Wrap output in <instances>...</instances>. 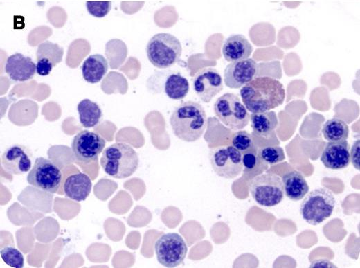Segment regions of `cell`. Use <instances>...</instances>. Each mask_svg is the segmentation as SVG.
<instances>
[{
  "label": "cell",
  "instance_id": "cell-1",
  "mask_svg": "<svg viewBox=\"0 0 360 268\" xmlns=\"http://www.w3.org/2000/svg\"><path fill=\"white\" fill-rule=\"evenodd\" d=\"M242 101L251 113L269 111L281 105L285 98L282 84L268 77H257L245 84L240 89Z\"/></svg>",
  "mask_w": 360,
  "mask_h": 268
},
{
  "label": "cell",
  "instance_id": "cell-2",
  "mask_svg": "<svg viewBox=\"0 0 360 268\" xmlns=\"http://www.w3.org/2000/svg\"><path fill=\"white\" fill-rule=\"evenodd\" d=\"M174 134L181 141L194 142L204 134L207 116L203 106L195 101H186L177 106L170 118Z\"/></svg>",
  "mask_w": 360,
  "mask_h": 268
},
{
  "label": "cell",
  "instance_id": "cell-3",
  "mask_svg": "<svg viewBox=\"0 0 360 268\" xmlns=\"http://www.w3.org/2000/svg\"><path fill=\"white\" fill-rule=\"evenodd\" d=\"M139 159L133 148L123 142L111 144L102 152L100 165L106 174L116 179L132 175L137 170Z\"/></svg>",
  "mask_w": 360,
  "mask_h": 268
},
{
  "label": "cell",
  "instance_id": "cell-4",
  "mask_svg": "<svg viewBox=\"0 0 360 268\" xmlns=\"http://www.w3.org/2000/svg\"><path fill=\"white\" fill-rule=\"evenodd\" d=\"M146 53L149 61L155 67L167 69L180 60L182 46L174 35L161 33L154 35L148 41Z\"/></svg>",
  "mask_w": 360,
  "mask_h": 268
},
{
  "label": "cell",
  "instance_id": "cell-5",
  "mask_svg": "<svg viewBox=\"0 0 360 268\" xmlns=\"http://www.w3.org/2000/svg\"><path fill=\"white\" fill-rule=\"evenodd\" d=\"M335 206L333 193L325 188L309 192L300 204V213L311 225H318L331 216Z\"/></svg>",
  "mask_w": 360,
  "mask_h": 268
},
{
  "label": "cell",
  "instance_id": "cell-6",
  "mask_svg": "<svg viewBox=\"0 0 360 268\" xmlns=\"http://www.w3.org/2000/svg\"><path fill=\"white\" fill-rule=\"evenodd\" d=\"M217 118L232 130H241L249 123L250 115L237 94L226 93L214 104Z\"/></svg>",
  "mask_w": 360,
  "mask_h": 268
},
{
  "label": "cell",
  "instance_id": "cell-7",
  "mask_svg": "<svg viewBox=\"0 0 360 268\" xmlns=\"http://www.w3.org/2000/svg\"><path fill=\"white\" fill-rule=\"evenodd\" d=\"M252 198L260 206L273 207L284 197L282 179L273 173H264L253 177L249 184Z\"/></svg>",
  "mask_w": 360,
  "mask_h": 268
},
{
  "label": "cell",
  "instance_id": "cell-8",
  "mask_svg": "<svg viewBox=\"0 0 360 268\" xmlns=\"http://www.w3.org/2000/svg\"><path fill=\"white\" fill-rule=\"evenodd\" d=\"M27 181L40 190L55 193L62 181V172L52 161L39 157L27 175Z\"/></svg>",
  "mask_w": 360,
  "mask_h": 268
},
{
  "label": "cell",
  "instance_id": "cell-9",
  "mask_svg": "<svg viewBox=\"0 0 360 268\" xmlns=\"http://www.w3.org/2000/svg\"><path fill=\"white\" fill-rule=\"evenodd\" d=\"M154 250L158 262L165 267H176L185 259L188 247L177 233L161 235L156 241Z\"/></svg>",
  "mask_w": 360,
  "mask_h": 268
},
{
  "label": "cell",
  "instance_id": "cell-10",
  "mask_svg": "<svg viewBox=\"0 0 360 268\" xmlns=\"http://www.w3.org/2000/svg\"><path fill=\"white\" fill-rule=\"evenodd\" d=\"M242 154L233 145L213 148L209 152V160L214 172L225 179H234L242 172Z\"/></svg>",
  "mask_w": 360,
  "mask_h": 268
},
{
  "label": "cell",
  "instance_id": "cell-11",
  "mask_svg": "<svg viewBox=\"0 0 360 268\" xmlns=\"http://www.w3.org/2000/svg\"><path fill=\"white\" fill-rule=\"evenodd\" d=\"M105 145V140L98 133L82 130L73 137L71 150L78 161L89 163L98 159Z\"/></svg>",
  "mask_w": 360,
  "mask_h": 268
},
{
  "label": "cell",
  "instance_id": "cell-12",
  "mask_svg": "<svg viewBox=\"0 0 360 268\" xmlns=\"http://www.w3.org/2000/svg\"><path fill=\"white\" fill-rule=\"evenodd\" d=\"M192 87L199 99L208 103L223 89V80L216 69L205 67L195 73Z\"/></svg>",
  "mask_w": 360,
  "mask_h": 268
},
{
  "label": "cell",
  "instance_id": "cell-13",
  "mask_svg": "<svg viewBox=\"0 0 360 268\" xmlns=\"http://www.w3.org/2000/svg\"><path fill=\"white\" fill-rule=\"evenodd\" d=\"M33 155L24 145L13 144L8 147L1 155V165L8 173L21 175L28 172L32 166Z\"/></svg>",
  "mask_w": 360,
  "mask_h": 268
},
{
  "label": "cell",
  "instance_id": "cell-14",
  "mask_svg": "<svg viewBox=\"0 0 360 268\" xmlns=\"http://www.w3.org/2000/svg\"><path fill=\"white\" fill-rule=\"evenodd\" d=\"M258 69V64L251 58L232 62L224 69V83L231 89H239L256 76Z\"/></svg>",
  "mask_w": 360,
  "mask_h": 268
},
{
  "label": "cell",
  "instance_id": "cell-15",
  "mask_svg": "<svg viewBox=\"0 0 360 268\" xmlns=\"http://www.w3.org/2000/svg\"><path fill=\"white\" fill-rule=\"evenodd\" d=\"M321 161L325 168L332 170H341L348 167L350 162V145L348 141H329L322 152Z\"/></svg>",
  "mask_w": 360,
  "mask_h": 268
},
{
  "label": "cell",
  "instance_id": "cell-16",
  "mask_svg": "<svg viewBox=\"0 0 360 268\" xmlns=\"http://www.w3.org/2000/svg\"><path fill=\"white\" fill-rule=\"evenodd\" d=\"M5 71L11 80L24 82L33 78L36 65L30 57L16 53L7 58Z\"/></svg>",
  "mask_w": 360,
  "mask_h": 268
},
{
  "label": "cell",
  "instance_id": "cell-17",
  "mask_svg": "<svg viewBox=\"0 0 360 268\" xmlns=\"http://www.w3.org/2000/svg\"><path fill=\"white\" fill-rule=\"evenodd\" d=\"M253 47L243 35H232L226 39L222 46V54L228 62L247 59L251 55Z\"/></svg>",
  "mask_w": 360,
  "mask_h": 268
},
{
  "label": "cell",
  "instance_id": "cell-18",
  "mask_svg": "<svg viewBox=\"0 0 360 268\" xmlns=\"http://www.w3.org/2000/svg\"><path fill=\"white\" fill-rule=\"evenodd\" d=\"M91 187L89 177L82 172L69 176L63 186L65 195L77 202L85 200L91 193Z\"/></svg>",
  "mask_w": 360,
  "mask_h": 268
},
{
  "label": "cell",
  "instance_id": "cell-19",
  "mask_svg": "<svg viewBox=\"0 0 360 268\" xmlns=\"http://www.w3.org/2000/svg\"><path fill=\"white\" fill-rule=\"evenodd\" d=\"M108 67V62L103 55H91L84 61L82 65L83 78L89 83H97L104 78Z\"/></svg>",
  "mask_w": 360,
  "mask_h": 268
},
{
  "label": "cell",
  "instance_id": "cell-20",
  "mask_svg": "<svg viewBox=\"0 0 360 268\" xmlns=\"http://www.w3.org/2000/svg\"><path fill=\"white\" fill-rule=\"evenodd\" d=\"M285 195L292 201H299L309 190V186L298 171H290L283 175L282 179Z\"/></svg>",
  "mask_w": 360,
  "mask_h": 268
},
{
  "label": "cell",
  "instance_id": "cell-21",
  "mask_svg": "<svg viewBox=\"0 0 360 268\" xmlns=\"http://www.w3.org/2000/svg\"><path fill=\"white\" fill-rule=\"evenodd\" d=\"M250 120L253 131L257 134L264 137L267 136L273 131L278 124L276 112L270 110L251 113Z\"/></svg>",
  "mask_w": 360,
  "mask_h": 268
},
{
  "label": "cell",
  "instance_id": "cell-22",
  "mask_svg": "<svg viewBox=\"0 0 360 268\" xmlns=\"http://www.w3.org/2000/svg\"><path fill=\"white\" fill-rule=\"evenodd\" d=\"M79 120L84 127L90 128L97 125L102 118V110L99 105L90 100L84 99L77 107Z\"/></svg>",
  "mask_w": 360,
  "mask_h": 268
},
{
  "label": "cell",
  "instance_id": "cell-23",
  "mask_svg": "<svg viewBox=\"0 0 360 268\" xmlns=\"http://www.w3.org/2000/svg\"><path fill=\"white\" fill-rule=\"evenodd\" d=\"M164 91L172 100H181L189 91V82L180 73H172L165 81Z\"/></svg>",
  "mask_w": 360,
  "mask_h": 268
},
{
  "label": "cell",
  "instance_id": "cell-24",
  "mask_svg": "<svg viewBox=\"0 0 360 268\" xmlns=\"http://www.w3.org/2000/svg\"><path fill=\"white\" fill-rule=\"evenodd\" d=\"M323 135L330 142L346 140L349 134V128L345 121L339 118L327 120L322 127Z\"/></svg>",
  "mask_w": 360,
  "mask_h": 268
},
{
  "label": "cell",
  "instance_id": "cell-25",
  "mask_svg": "<svg viewBox=\"0 0 360 268\" xmlns=\"http://www.w3.org/2000/svg\"><path fill=\"white\" fill-rule=\"evenodd\" d=\"M63 53V48L57 44L45 41L38 46L36 52L37 61L42 60L49 62L55 66L62 61Z\"/></svg>",
  "mask_w": 360,
  "mask_h": 268
},
{
  "label": "cell",
  "instance_id": "cell-26",
  "mask_svg": "<svg viewBox=\"0 0 360 268\" xmlns=\"http://www.w3.org/2000/svg\"><path fill=\"white\" fill-rule=\"evenodd\" d=\"M232 145L242 154L249 152H256L252 136L246 131L240 130L234 134Z\"/></svg>",
  "mask_w": 360,
  "mask_h": 268
},
{
  "label": "cell",
  "instance_id": "cell-27",
  "mask_svg": "<svg viewBox=\"0 0 360 268\" xmlns=\"http://www.w3.org/2000/svg\"><path fill=\"white\" fill-rule=\"evenodd\" d=\"M258 156L260 159L268 164H276L282 162L285 159L283 149L276 145L264 146L260 148Z\"/></svg>",
  "mask_w": 360,
  "mask_h": 268
},
{
  "label": "cell",
  "instance_id": "cell-28",
  "mask_svg": "<svg viewBox=\"0 0 360 268\" xmlns=\"http://www.w3.org/2000/svg\"><path fill=\"white\" fill-rule=\"evenodd\" d=\"M1 257L6 264L11 267H24V256L21 251L13 247H6L1 249Z\"/></svg>",
  "mask_w": 360,
  "mask_h": 268
},
{
  "label": "cell",
  "instance_id": "cell-29",
  "mask_svg": "<svg viewBox=\"0 0 360 268\" xmlns=\"http://www.w3.org/2000/svg\"><path fill=\"white\" fill-rule=\"evenodd\" d=\"M86 7L90 15L95 17L102 18L109 12L111 8V2L109 1H88L86 2Z\"/></svg>",
  "mask_w": 360,
  "mask_h": 268
},
{
  "label": "cell",
  "instance_id": "cell-30",
  "mask_svg": "<svg viewBox=\"0 0 360 268\" xmlns=\"http://www.w3.org/2000/svg\"><path fill=\"white\" fill-rule=\"evenodd\" d=\"M359 140H357L354 142L351 152L350 153V161L352 162L353 166L359 170L360 169V145H359Z\"/></svg>",
  "mask_w": 360,
  "mask_h": 268
},
{
  "label": "cell",
  "instance_id": "cell-31",
  "mask_svg": "<svg viewBox=\"0 0 360 268\" xmlns=\"http://www.w3.org/2000/svg\"><path fill=\"white\" fill-rule=\"evenodd\" d=\"M243 166L246 170L253 169L257 163V154L256 152H249L242 154Z\"/></svg>",
  "mask_w": 360,
  "mask_h": 268
},
{
  "label": "cell",
  "instance_id": "cell-32",
  "mask_svg": "<svg viewBox=\"0 0 360 268\" xmlns=\"http://www.w3.org/2000/svg\"><path fill=\"white\" fill-rule=\"evenodd\" d=\"M53 66L51 62L44 60H37L36 65V72L42 76L48 75L51 71Z\"/></svg>",
  "mask_w": 360,
  "mask_h": 268
},
{
  "label": "cell",
  "instance_id": "cell-33",
  "mask_svg": "<svg viewBox=\"0 0 360 268\" xmlns=\"http://www.w3.org/2000/svg\"><path fill=\"white\" fill-rule=\"evenodd\" d=\"M310 267L323 268V267H336L330 261L322 259V260H315L314 262H313L311 264Z\"/></svg>",
  "mask_w": 360,
  "mask_h": 268
}]
</instances>
